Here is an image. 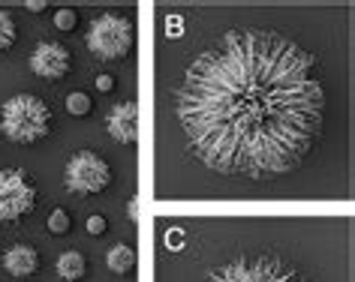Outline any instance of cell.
<instances>
[{"instance_id":"obj_7","label":"cell","mask_w":355,"mask_h":282,"mask_svg":"<svg viewBox=\"0 0 355 282\" xmlns=\"http://www.w3.org/2000/svg\"><path fill=\"white\" fill-rule=\"evenodd\" d=\"M31 73L42 82H60L73 73V51L58 39H42L31 51Z\"/></svg>"},{"instance_id":"obj_14","label":"cell","mask_w":355,"mask_h":282,"mask_svg":"<svg viewBox=\"0 0 355 282\" xmlns=\"http://www.w3.org/2000/svg\"><path fill=\"white\" fill-rule=\"evenodd\" d=\"M46 225H49V232L55 234V237H64V234H69V228H73V216H69L67 207H55L49 214Z\"/></svg>"},{"instance_id":"obj_17","label":"cell","mask_w":355,"mask_h":282,"mask_svg":"<svg viewBox=\"0 0 355 282\" xmlns=\"http://www.w3.org/2000/svg\"><path fill=\"white\" fill-rule=\"evenodd\" d=\"M166 37L168 39H181L184 37V15H168L166 19Z\"/></svg>"},{"instance_id":"obj_9","label":"cell","mask_w":355,"mask_h":282,"mask_svg":"<svg viewBox=\"0 0 355 282\" xmlns=\"http://www.w3.org/2000/svg\"><path fill=\"white\" fill-rule=\"evenodd\" d=\"M42 267V258L37 252V246L31 243H12L10 250L3 252V270L10 273L12 279H33Z\"/></svg>"},{"instance_id":"obj_6","label":"cell","mask_w":355,"mask_h":282,"mask_svg":"<svg viewBox=\"0 0 355 282\" xmlns=\"http://www.w3.org/2000/svg\"><path fill=\"white\" fill-rule=\"evenodd\" d=\"M40 189L24 169H0V223H21L37 210Z\"/></svg>"},{"instance_id":"obj_19","label":"cell","mask_w":355,"mask_h":282,"mask_svg":"<svg viewBox=\"0 0 355 282\" xmlns=\"http://www.w3.org/2000/svg\"><path fill=\"white\" fill-rule=\"evenodd\" d=\"M127 216H130V223H139V196H130V201H127Z\"/></svg>"},{"instance_id":"obj_16","label":"cell","mask_w":355,"mask_h":282,"mask_svg":"<svg viewBox=\"0 0 355 282\" xmlns=\"http://www.w3.org/2000/svg\"><path fill=\"white\" fill-rule=\"evenodd\" d=\"M85 228H87V234H94V237H103L105 232H109V219H105L103 214H94V216H87Z\"/></svg>"},{"instance_id":"obj_11","label":"cell","mask_w":355,"mask_h":282,"mask_svg":"<svg viewBox=\"0 0 355 282\" xmlns=\"http://www.w3.org/2000/svg\"><path fill=\"white\" fill-rule=\"evenodd\" d=\"M105 261H109V270L112 273H132L136 270V261H139V255H136V250H132L130 243H114L112 250H109V255H105Z\"/></svg>"},{"instance_id":"obj_8","label":"cell","mask_w":355,"mask_h":282,"mask_svg":"<svg viewBox=\"0 0 355 282\" xmlns=\"http://www.w3.org/2000/svg\"><path fill=\"white\" fill-rule=\"evenodd\" d=\"M105 129H109V135L114 141H121V144H136L139 141V105H136V100L112 105L109 118H105Z\"/></svg>"},{"instance_id":"obj_4","label":"cell","mask_w":355,"mask_h":282,"mask_svg":"<svg viewBox=\"0 0 355 282\" xmlns=\"http://www.w3.org/2000/svg\"><path fill=\"white\" fill-rule=\"evenodd\" d=\"M85 46L103 64L123 60L136 46V21L123 12H100L87 28Z\"/></svg>"},{"instance_id":"obj_1","label":"cell","mask_w":355,"mask_h":282,"mask_svg":"<svg viewBox=\"0 0 355 282\" xmlns=\"http://www.w3.org/2000/svg\"><path fill=\"white\" fill-rule=\"evenodd\" d=\"M168 96L187 153L223 178L298 171L328 126V82L316 51L256 24H232L202 42Z\"/></svg>"},{"instance_id":"obj_18","label":"cell","mask_w":355,"mask_h":282,"mask_svg":"<svg viewBox=\"0 0 355 282\" xmlns=\"http://www.w3.org/2000/svg\"><path fill=\"white\" fill-rule=\"evenodd\" d=\"M114 84H118V78H114L112 73H100V75L94 78V87H96L100 93H112V91H114Z\"/></svg>"},{"instance_id":"obj_2","label":"cell","mask_w":355,"mask_h":282,"mask_svg":"<svg viewBox=\"0 0 355 282\" xmlns=\"http://www.w3.org/2000/svg\"><path fill=\"white\" fill-rule=\"evenodd\" d=\"M190 282H313V279L283 250L262 243L256 246L232 243L220 252H211V258L199 264V270L190 276Z\"/></svg>"},{"instance_id":"obj_10","label":"cell","mask_w":355,"mask_h":282,"mask_svg":"<svg viewBox=\"0 0 355 282\" xmlns=\"http://www.w3.org/2000/svg\"><path fill=\"white\" fill-rule=\"evenodd\" d=\"M55 270H58V276L64 279V282H85V276H87V258H85V252H78V250L60 252Z\"/></svg>"},{"instance_id":"obj_13","label":"cell","mask_w":355,"mask_h":282,"mask_svg":"<svg viewBox=\"0 0 355 282\" xmlns=\"http://www.w3.org/2000/svg\"><path fill=\"white\" fill-rule=\"evenodd\" d=\"M67 111L73 114V118H91V114H94V100H91V93H82V91L69 93V96H67Z\"/></svg>"},{"instance_id":"obj_15","label":"cell","mask_w":355,"mask_h":282,"mask_svg":"<svg viewBox=\"0 0 355 282\" xmlns=\"http://www.w3.org/2000/svg\"><path fill=\"white\" fill-rule=\"evenodd\" d=\"M51 19H55V28H58V30L69 33V30H76V28H78L82 15H78V10H73V6H60V10L51 15Z\"/></svg>"},{"instance_id":"obj_3","label":"cell","mask_w":355,"mask_h":282,"mask_svg":"<svg viewBox=\"0 0 355 282\" xmlns=\"http://www.w3.org/2000/svg\"><path fill=\"white\" fill-rule=\"evenodd\" d=\"M55 129L49 102L37 93H15L0 105V132L12 144H40Z\"/></svg>"},{"instance_id":"obj_20","label":"cell","mask_w":355,"mask_h":282,"mask_svg":"<svg viewBox=\"0 0 355 282\" xmlns=\"http://www.w3.org/2000/svg\"><path fill=\"white\" fill-rule=\"evenodd\" d=\"M46 10H49L46 0H31L28 3V12H46Z\"/></svg>"},{"instance_id":"obj_12","label":"cell","mask_w":355,"mask_h":282,"mask_svg":"<svg viewBox=\"0 0 355 282\" xmlns=\"http://www.w3.org/2000/svg\"><path fill=\"white\" fill-rule=\"evenodd\" d=\"M15 42H19V24H15L12 12L0 10V55H6Z\"/></svg>"},{"instance_id":"obj_5","label":"cell","mask_w":355,"mask_h":282,"mask_svg":"<svg viewBox=\"0 0 355 282\" xmlns=\"http://www.w3.org/2000/svg\"><path fill=\"white\" fill-rule=\"evenodd\" d=\"M112 165L96 151H76L64 165V187L69 196L91 198L112 187Z\"/></svg>"}]
</instances>
